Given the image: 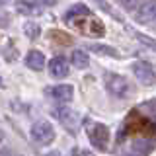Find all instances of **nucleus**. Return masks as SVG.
<instances>
[{
  "label": "nucleus",
  "mask_w": 156,
  "mask_h": 156,
  "mask_svg": "<svg viewBox=\"0 0 156 156\" xmlns=\"http://www.w3.org/2000/svg\"><path fill=\"white\" fill-rule=\"evenodd\" d=\"M0 156H14L10 148H0Z\"/></svg>",
  "instance_id": "dca6fc26"
},
{
  "label": "nucleus",
  "mask_w": 156,
  "mask_h": 156,
  "mask_svg": "<svg viewBox=\"0 0 156 156\" xmlns=\"http://www.w3.org/2000/svg\"><path fill=\"white\" fill-rule=\"evenodd\" d=\"M92 49H94L96 53H100V55H101V53H105V55L117 57V53H113V49H109V47H101V45H94V47H92Z\"/></svg>",
  "instance_id": "2eb2a0df"
},
{
  "label": "nucleus",
  "mask_w": 156,
  "mask_h": 156,
  "mask_svg": "<svg viewBox=\"0 0 156 156\" xmlns=\"http://www.w3.org/2000/svg\"><path fill=\"white\" fill-rule=\"evenodd\" d=\"M0 140H2V133H0Z\"/></svg>",
  "instance_id": "aec40b11"
},
{
  "label": "nucleus",
  "mask_w": 156,
  "mask_h": 156,
  "mask_svg": "<svg viewBox=\"0 0 156 156\" xmlns=\"http://www.w3.org/2000/svg\"><path fill=\"white\" fill-rule=\"evenodd\" d=\"M86 14H88V8L84 6V4H76V6H72V8L66 12V20L70 22V18L74 20L76 16H86Z\"/></svg>",
  "instance_id": "f8f14e48"
},
{
  "label": "nucleus",
  "mask_w": 156,
  "mask_h": 156,
  "mask_svg": "<svg viewBox=\"0 0 156 156\" xmlns=\"http://www.w3.org/2000/svg\"><path fill=\"white\" fill-rule=\"evenodd\" d=\"M8 2V0H0V4H6Z\"/></svg>",
  "instance_id": "6ab92c4d"
},
{
  "label": "nucleus",
  "mask_w": 156,
  "mask_h": 156,
  "mask_svg": "<svg viewBox=\"0 0 156 156\" xmlns=\"http://www.w3.org/2000/svg\"><path fill=\"white\" fill-rule=\"evenodd\" d=\"M74 156H90L86 152V150H80V148H76V152H74Z\"/></svg>",
  "instance_id": "f3484780"
},
{
  "label": "nucleus",
  "mask_w": 156,
  "mask_h": 156,
  "mask_svg": "<svg viewBox=\"0 0 156 156\" xmlns=\"http://www.w3.org/2000/svg\"><path fill=\"white\" fill-rule=\"evenodd\" d=\"M45 55H43L41 51H37V49H31V51L26 55V65L31 68V70H41V68H45Z\"/></svg>",
  "instance_id": "6e6552de"
},
{
  "label": "nucleus",
  "mask_w": 156,
  "mask_h": 156,
  "mask_svg": "<svg viewBox=\"0 0 156 156\" xmlns=\"http://www.w3.org/2000/svg\"><path fill=\"white\" fill-rule=\"evenodd\" d=\"M31 139L35 140L37 144L45 146V144H51L55 140V129L49 121H35L31 125V131H29Z\"/></svg>",
  "instance_id": "f257e3e1"
},
{
  "label": "nucleus",
  "mask_w": 156,
  "mask_h": 156,
  "mask_svg": "<svg viewBox=\"0 0 156 156\" xmlns=\"http://www.w3.org/2000/svg\"><path fill=\"white\" fill-rule=\"evenodd\" d=\"M70 62L72 66L78 68V70H84V68H88V65H90V58H88V53L82 51V49H74L70 55Z\"/></svg>",
  "instance_id": "1a4fd4ad"
},
{
  "label": "nucleus",
  "mask_w": 156,
  "mask_h": 156,
  "mask_svg": "<svg viewBox=\"0 0 156 156\" xmlns=\"http://www.w3.org/2000/svg\"><path fill=\"white\" fill-rule=\"evenodd\" d=\"M131 68H133L135 78L143 86H152V84H156V72H154V68L150 66L146 61H135Z\"/></svg>",
  "instance_id": "7ed1b4c3"
},
{
  "label": "nucleus",
  "mask_w": 156,
  "mask_h": 156,
  "mask_svg": "<svg viewBox=\"0 0 156 156\" xmlns=\"http://www.w3.org/2000/svg\"><path fill=\"white\" fill-rule=\"evenodd\" d=\"M0 84H2V78H0Z\"/></svg>",
  "instance_id": "412c9836"
},
{
  "label": "nucleus",
  "mask_w": 156,
  "mask_h": 156,
  "mask_svg": "<svg viewBox=\"0 0 156 156\" xmlns=\"http://www.w3.org/2000/svg\"><path fill=\"white\" fill-rule=\"evenodd\" d=\"M39 2H41V4H47V6H53L57 0H39Z\"/></svg>",
  "instance_id": "a211bd4d"
},
{
  "label": "nucleus",
  "mask_w": 156,
  "mask_h": 156,
  "mask_svg": "<svg viewBox=\"0 0 156 156\" xmlns=\"http://www.w3.org/2000/svg\"><path fill=\"white\" fill-rule=\"evenodd\" d=\"M16 10L23 16H33L39 10V0H16Z\"/></svg>",
  "instance_id": "9d476101"
},
{
  "label": "nucleus",
  "mask_w": 156,
  "mask_h": 156,
  "mask_svg": "<svg viewBox=\"0 0 156 156\" xmlns=\"http://www.w3.org/2000/svg\"><path fill=\"white\" fill-rule=\"evenodd\" d=\"M135 20L139 23H154L156 22V0H146L135 12Z\"/></svg>",
  "instance_id": "39448f33"
},
{
  "label": "nucleus",
  "mask_w": 156,
  "mask_h": 156,
  "mask_svg": "<svg viewBox=\"0 0 156 156\" xmlns=\"http://www.w3.org/2000/svg\"><path fill=\"white\" fill-rule=\"evenodd\" d=\"M51 96L58 104H66V101H70L72 96H74V88L70 84H57L55 88H51Z\"/></svg>",
  "instance_id": "0eeeda50"
},
{
  "label": "nucleus",
  "mask_w": 156,
  "mask_h": 156,
  "mask_svg": "<svg viewBox=\"0 0 156 156\" xmlns=\"http://www.w3.org/2000/svg\"><path fill=\"white\" fill-rule=\"evenodd\" d=\"M88 139H90V143L94 144L98 150H105L107 143H109V129L101 123H96L88 129Z\"/></svg>",
  "instance_id": "20e7f679"
},
{
  "label": "nucleus",
  "mask_w": 156,
  "mask_h": 156,
  "mask_svg": "<svg viewBox=\"0 0 156 156\" xmlns=\"http://www.w3.org/2000/svg\"><path fill=\"white\" fill-rule=\"evenodd\" d=\"M55 115H58V119H61L65 125H68V127L72 125L70 121H76V115H74V111H70V109H65V107H62V109H58Z\"/></svg>",
  "instance_id": "9b49d317"
},
{
  "label": "nucleus",
  "mask_w": 156,
  "mask_h": 156,
  "mask_svg": "<svg viewBox=\"0 0 156 156\" xmlns=\"http://www.w3.org/2000/svg\"><path fill=\"white\" fill-rule=\"evenodd\" d=\"M23 29H26V35H27V37H31V39H33V37H37V33H39V27L35 26V23H31V22H27Z\"/></svg>",
  "instance_id": "4468645a"
},
{
  "label": "nucleus",
  "mask_w": 156,
  "mask_h": 156,
  "mask_svg": "<svg viewBox=\"0 0 156 156\" xmlns=\"http://www.w3.org/2000/svg\"><path fill=\"white\" fill-rule=\"evenodd\" d=\"M121 2V6H123L125 10H129V12H136V8L140 6V0H119Z\"/></svg>",
  "instance_id": "ddd939ff"
},
{
  "label": "nucleus",
  "mask_w": 156,
  "mask_h": 156,
  "mask_svg": "<svg viewBox=\"0 0 156 156\" xmlns=\"http://www.w3.org/2000/svg\"><path fill=\"white\" fill-rule=\"evenodd\" d=\"M49 74L53 78H65L68 74V70H70V66H68V61L65 57H53L51 61H49Z\"/></svg>",
  "instance_id": "423d86ee"
},
{
  "label": "nucleus",
  "mask_w": 156,
  "mask_h": 156,
  "mask_svg": "<svg viewBox=\"0 0 156 156\" xmlns=\"http://www.w3.org/2000/svg\"><path fill=\"white\" fill-rule=\"evenodd\" d=\"M105 88L115 98H125L131 92V84L127 82V78L119 74H105Z\"/></svg>",
  "instance_id": "f03ea898"
}]
</instances>
